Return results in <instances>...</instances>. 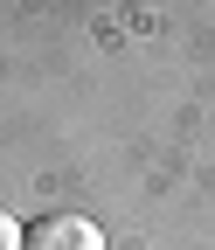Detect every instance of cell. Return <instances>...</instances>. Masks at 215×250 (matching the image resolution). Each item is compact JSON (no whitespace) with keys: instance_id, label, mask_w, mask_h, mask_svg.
I'll list each match as a JSON object with an SVG mask.
<instances>
[{"instance_id":"7a4b0ae2","label":"cell","mask_w":215,"mask_h":250,"mask_svg":"<svg viewBox=\"0 0 215 250\" xmlns=\"http://www.w3.org/2000/svg\"><path fill=\"white\" fill-rule=\"evenodd\" d=\"M0 250H28V229L14 223V215H0Z\"/></svg>"},{"instance_id":"6da1fadb","label":"cell","mask_w":215,"mask_h":250,"mask_svg":"<svg viewBox=\"0 0 215 250\" xmlns=\"http://www.w3.org/2000/svg\"><path fill=\"white\" fill-rule=\"evenodd\" d=\"M28 250H104V229L90 215H42L28 229Z\"/></svg>"}]
</instances>
